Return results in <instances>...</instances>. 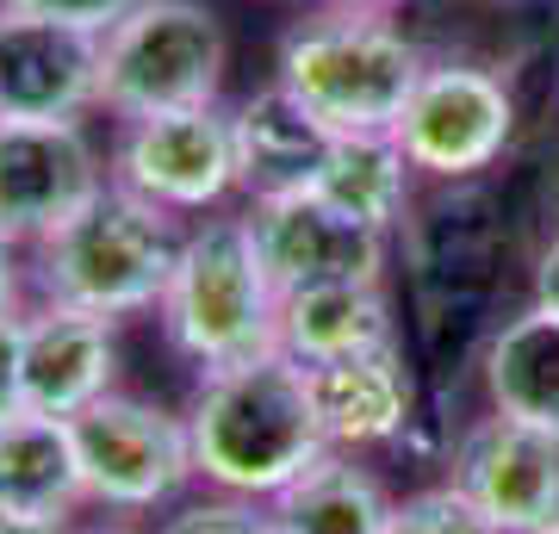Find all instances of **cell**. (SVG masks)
<instances>
[{
  "label": "cell",
  "instance_id": "1",
  "mask_svg": "<svg viewBox=\"0 0 559 534\" xmlns=\"http://www.w3.org/2000/svg\"><path fill=\"white\" fill-rule=\"evenodd\" d=\"M193 466L212 491L274 503L293 478H305L323 454H336L318 423L311 373L293 355H267L200 373V392L187 404Z\"/></svg>",
  "mask_w": 559,
  "mask_h": 534
},
{
  "label": "cell",
  "instance_id": "2",
  "mask_svg": "<svg viewBox=\"0 0 559 534\" xmlns=\"http://www.w3.org/2000/svg\"><path fill=\"white\" fill-rule=\"evenodd\" d=\"M423 69L429 57L392 25V13L323 0L318 13L286 25L274 81L330 138H392Z\"/></svg>",
  "mask_w": 559,
  "mask_h": 534
},
{
  "label": "cell",
  "instance_id": "3",
  "mask_svg": "<svg viewBox=\"0 0 559 534\" xmlns=\"http://www.w3.org/2000/svg\"><path fill=\"white\" fill-rule=\"evenodd\" d=\"M180 230L162 205L106 180L69 224L32 242V286L44 305H75L94 317L156 311L180 261Z\"/></svg>",
  "mask_w": 559,
  "mask_h": 534
},
{
  "label": "cell",
  "instance_id": "4",
  "mask_svg": "<svg viewBox=\"0 0 559 534\" xmlns=\"http://www.w3.org/2000/svg\"><path fill=\"white\" fill-rule=\"evenodd\" d=\"M162 336L200 373L280 348V286L255 249L249 218H200L180 237L175 280L156 305Z\"/></svg>",
  "mask_w": 559,
  "mask_h": 534
},
{
  "label": "cell",
  "instance_id": "5",
  "mask_svg": "<svg viewBox=\"0 0 559 534\" xmlns=\"http://www.w3.org/2000/svg\"><path fill=\"white\" fill-rule=\"evenodd\" d=\"M230 38L205 0H138L112 32H100V112L150 119L218 106Z\"/></svg>",
  "mask_w": 559,
  "mask_h": 534
},
{
  "label": "cell",
  "instance_id": "6",
  "mask_svg": "<svg viewBox=\"0 0 559 534\" xmlns=\"http://www.w3.org/2000/svg\"><path fill=\"white\" fill-rule=\"evenodd\" d=\"M106 168H112V187L162 205L168 218H205L242 187L237 119L224 106L124 119L106 150Z\"/></svg>",
  "mask_w": 559,
  "mask_h": 534
},
{
  "label": "cell",
  "instance_id": "7",
  "mask_svg": "<svg viewBox=\"0 0 559 534\" xmlns=\"http://www.w3.org/2000/svg\"><path fill=\"white\" fill-rule=\"evenodd\" d=\"M69 429H75L87 503H100V510H156V503H175L200 478L187 411L175 416L150 397L106 392L100 404L69 416Z\"/></svg>",
  "mask_w": 559,
  "mask_h": 534
},
{
  "label": "cell",
  "instance_id": "8",
  "mask_svg": "<svg viewBox=\"0 0 559 534\" xmlns=\"http://www.w3.org/2000/svg\"><path fill=\"white\" fill-rule=\"evenodd\" d=\"M404 162L429 180H473L498 168L510 138H516V94L503 87L498 69L479 62H429L423 81L404 99L399 119Z\"/></svg>",
  "mask_w": 559,
  "mask_h": 534
},
{
  "label": "cell",
  "instance_id": "9",
  "mask_svg": "<svg viewBox=\"0 0 559 534\" xmlns=\"http://www.w3.org/2000/svg\"><path fill=\"white\" fill-rule=\"evenodd\" d=\"M106 168L100 143L87 138V124H20L0 119V237L32 249L69 224L100 193Z\"/></svg>",
  "mask_w": 559,
  "mask_h": 534
},
{
  "label": "cell",
  "instance_id": "10",
  "mask_svg": "<svg viewBox=\"0 0 559 534\" xmlns=\"http://www.w3.org/2000/svg\"><path fill=\"white\" fill-rule=\"evenodd\" d=\"M100 112V32L0 7V119L81 124Z\"/></svg>",
  "mask_w": 559,
  "mask_h": 534
},
{
  "label": "cell",
  "instance_id": "11",
  "mask_svg": "<svg viewBox=\"0 0 559 534\" xmlns=\"http://www.w3.org/2000/svg\"><path fill=\"white\" fill-rule=\"evenodd\" d=\"M448 478L498 522V534H535L559 522V436L554 429L485 411L454 441V473Z\"/></svg>",
  "mask_w": 559,
  "mask_h": 534
},
{
  "label": "cell",
  "instance_id": "12",
  "mask_svg": "<svg viewBox=\"0 0 559 534\" xmlns=\"http://www.w3.org/2000/svg\"><path fill=\"white\" fill-rule=\"evenodd\" d=\"M242 218L255 230V249L280 293L323 286V280H385V237L360 230L355 218H342L336 205H323L311 187L249 199Z\"/></svg>",
  "mask_w": 559,
  "mask_h": 534
},
{
  "label": "cell",
  "instance_id": "13",
  "mask_svg": "<svg viewBox=\"0 0 559 534\" xmlns=\"http://www.w3.org/2000/svg\"><path fill=\"white\" fill-rule=\"evenodd\" d=\"M119 379V323L75 305L25 311V397L38 416H81Z\"/></svg>",
  "mask_w": 559,
  "mask_h": 534
},
{
  "label": "cell",
  "instance_id": "14",
  "mask_svg": "<svg viewBox=\"0 0 559 534\" xmlns=\"http://www.w3.org/2000/svg\"><path fill=\"white\" fill-rule=\"evenodd\" d=\"M311 373V397H318V423L336 454H367V448H392L411 429V367H404L399 342L373 348V355L323 360L305 367Z\"/></svg>",
  "mask_w": 559,
  "mask_h": 534
},
{
  "label": "cell",
  "instance_id": "15",
  "mask_svg": "<svg viewBox=\"0 0 559 534\" xmlns=\"http://www.w3.org/2000/svg\"><path fill=\"white\" fill-rule=\"evenodd\" d=\"M373 348H392V305L380 280H323L280 293V355H293L299 367L373 355Z\"/></svg>",
  "mask_w": 559,
  "mask_h": 534
},
{
  "label": "cell",
  "instance_id": "16",
  "mask_svg": "<svg viewBox=\"0 0 559 534\" xmlns=\"http://www.w3.org/2000/svg\"><path fill=\"white\" fill-rule=\"evenodd\" d=\"M230 119H237V162H242V193L249 199L311 187L323 156H330V143H336L280 81L249 94Z\"/></svg>",
  "mask_w": 559,
  "mask_h": 534
},
{
  "label": "cell",
  "instance_id": "17",
  "mask_svg": "<svg viewBox=\"0 0 559 534\" xmlns=\"http://www.w3.org/2000/svg\"><path fill=\"white\" fill-rule=\"evenodd\" d=\"M485 404L498 416L535 423L559 436V317L540 305H522L516 317H503L491 342H485Z\"/></svg>",
  "mask_w": 559,
  "mask_h": 534
},
{
  "label": "cell",
  "instance_id": "18",
  "mask_svg": "<svg viewBox=\"0 0 559 534\" xmlns=\"http://www.w3.org/2000/svg\"><path fill=\"white\" fill-rule=\"evenodd\" d=\"M75 503H87L75 429L62 416H38V411H25L20 423H7L0 429V510L69 522Z\"/></svg>",
  "mask_w": 559,
  "mask_h": 534
},
{
  "label": "cell",
  "instance_id": "19",
  "mask_svg": "<svg viewBox=\"0 0 559 534\" xmlns=\"http://www.w3.org/2000/svg\"><path fill=\"white\" fill-rule=\"evenodd\" d=\"M392 503L399 497L380 485L373 466H360V454H323L267 503V522L274 534H385Z\"/></svg>",
  "mask_w": 559,
  "mask_h": 534
},
{
  "label": "cell",
  "instance_id": "20",
  "mask_svg": "<svg viewBox=\"0 0 559 534\" xmlns=\"http://www.w3.org/2000/svg\"><path fill=\"white\" fill-rule=\"evenodd\" d=\"M411 162H404L399 138H336L323 156L311 193L323 205H336L342 218H355L373 237H392V224L411 205Z\"/></svg>",
  "mask_w": 559,
  "mask_h": 534
},
{
  "label": "cell",
  "instance_id": "21",
  "mask_svg": "<svg viewBox=\"0 0 559 534\" xmlns=\"http://www.w3.org/2000/svg\"><path fill=\"white\" fill-rule=\"evenodd\" d=\"M385 534H498V522L460 491L454 478H441V485H423V491L399 497Z\"/></svg>",
  "mask_w": 559,
  "mask_h": 534
},
{
  "label": "cell",
  "instance_id": "22",
  "mask_svg": "<svg viewBox=\"0 0 559 534\" xmlns=\"http://www.w3.org/2000/svg\"><path fill=\"white\" fill-rule=\"evenodd\" d=\"M156 534H274V522H267V503H255V497L212 491V497L180 503Z\"/></svg>",
  "mask_w": 559,
  "mask_h": 534
},
{
  "label": "cell",
  "instance_id": "23",
  "mask_svg": "<svg viewBox=\"0 0 559 534\" xmlns=\"http://www.w3.org/2000/svg\"><path fill=\"white\" fill-rule=\"evenodd\" d=\"M32 411L25 397V311L0 317V429Z\"/></svg>",
  "mask_w": 559,
  "mask_h": 534
},
{
  "label": "cell",
  "instance_id": "24",
  "mask_svg": "<svg viewBox=\"0 0 559 534\" xmlns=\"http://www.w3.org/2000/svg\"><path fill=\"white\" fill-rule=\"evenodd\" d=\"M0 7H20V13H38V20L81 25V32H112L138 0H0Z\"/></svg>",
  "mask_w": 559,
  "mask_h": 534
},
{
  "label": "cell",
  "instance_id": "25",
  "mask_svg": "<svg viewBox=\"0 0 559 534\" xmlns=\"http://www.w3.org/2000/svg\"><path fill=\"white\" fill-rule=\"evenodd\" d=\"M535 298L528 305H540V311H554L559 317V224L547 230V242H540V256H535Z\"/></svg>",
  "mask_w": 559,
  "mask_h": 534
},
{
  "label": "cell",
  "instance_id": "26",
  "mask_svg": "<svg viewBox=\"0 0 559 534\" xmlns=\"http://www.w3.org/2000/svg\"><path fill=\"white\" fill-rule=\"evenodd\" d=\"M25 280H32V268L20 261V242H7V237H0V317H13V311H20Z\"/></svg>",
  "mask_w": 559,
  "mask_h": 534
},
{
  "label": "cell",
  "instance_id": "27",
  "mask_svg": "<svg viewBox=\"0 0 559 534\" xmlns=\"http://www.w3.org/2000/svg\"><path fill=\"white\" fill-rule=\"evenodd\" d=\"M0 534H69V529L50 522V515H7L0 510Z\"/></svg>",
  "mask_w": 559,
  "mask_h": 534
},
{
  "label": "cell",
  "instance_id": "28",
  "mask_svg": "<svg viewBox=\"0 0 559 534\" xmlns=\"http://www.w3.org/2000/svg\"><path fill=\"white\" fill-rule=\"evenodd\" d=\"M330 7H360V13H392V7H404V0H330Z\"/></svg>",
  "mask_w": 559,
  "mask_h": 534
},
{
  "label": "cell",
  "instance_id": "29",
  "mask_svg": "<svg viewBox=\"0 0 559 534\" xmlns=\"http://www.w3.org/2000/svg\"><path fill=\"white\" fill-rule=\"evenodd\" d=\"M81 534H131V529H119V522H112V529H81Z\"/></svg>",
  "mask_w": 559,
  "mask_h": 534
},
{
  "label": "cell",
  "instance_id": "30",
  "mask_svg": "<svg viewBox=\"0 0 559 534\" xmlns=\"http://www.w3.org/2000/svg\"><path fill=\"white\" fill-rule=\"evenodd\" d=\"M535 534H559V522H554V529H535Z\"/></svg>",
  "mask_w": 559,
  "mask_h": 534
}]
</instances>
